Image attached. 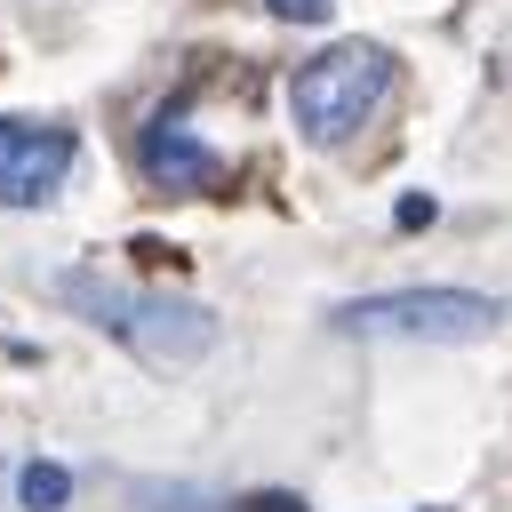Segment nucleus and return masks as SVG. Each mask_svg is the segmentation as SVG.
Instances as JSON below:
<instances>
[{
    "label": "nucleus",
    "instance_id": "f257e3e1",
    "mask_svg": "<svg viewBox=\"0 0 512 512\" xmlns=\"http://www.w3.org/2000/svg\"><path fill=\"white\" fill-rule=\"evenodd\" d=\"M56 296H64L88 328L120 336L144 368H192V360L216 352V312H200V304H184V296L128 288V280H104V272H64Z\"/></svg>",
    "mask_w": 512,
    "mask_h": 512
},
{
    "label": "nucleus",
    "instance_id": "f03ea898",
    "mask_svg": "<svg viewBox=\"0 0 512 512\" xmlns=\"http://www.w3.org/2000/svg\"><path fill=\"white\" fill-rule=\"evenodd\" d=\"M384 96H392V56H384L376 40H344V48L312 56V64L288 80V112H296L304 144H344Z\"/></svg>",
    "mask_w": 512,
    "mask_h": 512
},
{
    "label": "nucleus",
    "instance_id": "7ed1b4c3",
    "mask_svg": "<svg viewBox=\"0 0 512 512\" xmlns=\"http://www.w3.org/2000/svg\"><path fill=\"white\" fill-rule=\"evenodd\" d=\"M496 320L504 304L480 288H392V296H360L336 312L344 336H416V344H472Z\"/></svg>",
    "mask_w": 512,
    "mask_h": 512
},
{
    "label": "nucleus",
    "instance_id": "20e7f679",
    "mask_svg": "<svg viewBox=\"0 0 512 512\" xmlns=\"http://www.w3.org/2000/svg\"><path fill=\"white\" fill-rule=\"evenodd\" d=\"M64 168H72V128H40V120L0 112V208L56 200Z\"/></svg>",
    "mask_w": 512,
    "mask_h": 512
},
{
    "label": "nucleus",
    "instance_id": "39448f33",
    "mask_svg": "<svg viewBox=\"0 0 512 512\" xmlns=\"http://www.w3.org/2000/svg\"><path fill=\"white\" fill-rule=\"evenodd\" d=\"M136 160H144V176L160 184V192H208L224 168H216V152L176 120V112H160L152 128H144V144H136Z\"/></svg>",
    "mask_w": 512,
    "mask_h": 512
},
{
    "label": "nucleus",
    "instance_id": "423d86ee",
    "mask_svg": "<svg viewBox=\"0 0 512 512\" xmlns=\"http://www.w3.org/2000/svg\"><path fill=\"white\" fill-rule=\"evenodd\" d=\"M64 496H72V472L64 464H24L16 472V504L24 512H64Z\"/></svg>",
    "mask_w": 512,
    "mask_h": 512
},
{
    "label": "nucleus",
    "instance_id": "0eeeda50",
    "mask_svg": "<svg viewBox=\"0 0 512 512\" xmlns=\"http://www.w3.org/2000/svg\"><path fill=\"white\" fill-rule=\"evenodd\" d=\"M264 8H272L280 24H328V16H336V0H264Z\"/></svg>",
    "mask_w": 512,
    "mask_h": 512
},
{
    "label": "nucleus",
    "instance_id": "6e6552de",
    "mask_svg": "<svg viewBox=\"0 0 512 512\" xmlns=\"http://www.w3.org/2000/svg\"><path fill=\"white\" fill-rule=\"evenodd\" d=\"M248 512H304V504H296V496H256Z\"/></svg>",
    "mask_w": 512,
    "mask_h": 512
}]
</instances>
